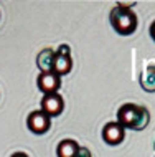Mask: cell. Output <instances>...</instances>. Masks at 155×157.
Here are the masks:
<instances>
[{
	"label": "cell",
	"mask_w": 155,
	"mask_h": 157,
	"mask_svg": "<svg viewBox=\"0 0 155 157\" xmlns=\"http://www.w3.org/2000/svg\"><path fill=\"white\" fill-rule=\"evenodd\" d=\"M117 122L124 129H134V131H142L149 126L150 122V114L149 109L144 106H137L132 103L122 104L117 111Z\"/></svg>",
	"instance_id": "obj_1"
},
{
	"label": "cell",
	"mask_w": 155,
	"mask_h": 157,
	"mask_svg": "<svg viewBox=\"0 0 155 157\" xmlns=\"http://www.w3.org/2000/svg\"><path fill=\"white\" fill-rule=\"evenodd\" d=\"M109 22L119 35H132L137 28V15L131 8L120 7L117 3L109 13Z\"/></svg>",
	"instance_id": "obj_2"
},
{
	"label": "cell",
	"mask_w": 155,
	"mask_h": 157,
	"mask_svg": "<svg viewBox=\"0 0 155 157\" xmlns=\"http://www.w3.org/2000/svg\"><path fill=\"white\" fill-rule=\"evenodd\" d=\"M73 68V60H71V52L68 45H61L58 50H54V58H53V73L61 76L68 75Z\"/></svg>",
	"instance_id": "obj_3"
},
{
	"label": "cell",
	"mask_w": 155,
	"mask_h": 157,
	"mask_svg": "<svg viewBox=\"0 0 155 157\" xmlns=\"http://www.w3.org/2000/svg\"><path fill=\"white\" fill-rule=\"evenodd\" d=\"M27 126L33 134H45L51 126V117L46 113H43L41 109L31 111L27 117Z\"/></svg>",
	"instance_id": "obj_4"
},
{
	"label": "cell",
	"mask_w": 155,
	"mask_h": 157,
	"mask_svg": "<svg viewBox=\"0 0 155 157\" xmlns=\"http://www.w3.org/2000/svg\"><path fill=\"white\" fill-rule=\"evenodd\" d=\"M65 109V103H63V96L58 93H51V94H43L41 98V111L46 113L50 117L60 116Z\"/></svg>",
	"instance_id": "obj_5"
},
{
	"label": "cell",
	"mask_w": 155,
	"mask_h": 157,
	"mask_svg": "<svg viewBox=\"0 0 155 157\" xmlns=\"http://www.w3.org/2000/svg\"><path fill=\"white\" fill-rule=\"evenodd\" d=\"M125 137V129L117 121L107 122L102 129V139L109 146H119Z\"/></svg>",
	"instance_id": "obj_6"
},
{
	"label": "cell",
	"mask_w": 155,
	"mask_h": 157,
	"mask_svg": "<svg viewBox=\"0 0 155 157\" xmlns=\"http://www.w3.org/2000/svg\"><path fill=\"white\" fill-rule=\"evenodd\" d=\"M61 86V78L54 75L53 71L50 73H40L38 76V90L43 94H51V93H58Z\"/></svg>",
	"instance_id": "obj_7"
},
{
	"label": "cell",
	"mask_w": 155,
	"mask_h": 157,
	"mask_svg": "<svg viewBox=\"0 0 155 157\" xmlns=\"http://www.w3.org/2000/svg\"><path fill=\"white\" fill-rule=\"evenodd\" d=\"M53 58H54V50L45 48L41 50L36 56V66H38L40 73H50L53 71Z\"/></svg>",
	"instance_id": "obj_8"
},
{
	"label": "cell",
	"mask_w": 155,
	"mask_h": 157,
	"mask_svg": "<svg viewBox=\"0 0 155 157\" xmlns=\"http://www.w3.org/2000/svg\"><path fill=\"white\" fill-rule=\"evenodd\" d=\"M79 151V146L73 139H63L56 147V155L58 157H76Z\"/></svg>",
	"instance_id": "obj_9"
},
{
	"label": "cell",
	"mask_w": 155,
	"mask_h": 157,
	"mask_svg": "<svg viewBox=\"0 0 155 157\" xmlns=\"http://www.w3.org/2000/svg\"><path fill=\"white\" fill-rule=\"evenodd\" d=\"M140 86L144 88L147 93L155 91V65H150L145 68V71L140 76Z\"/></svg>",
	"instance_id": "obj_10"
},
{
	"label": "cell",
	"mask_w": 155,
	"mask_h": 157,
	"mask_svg": "<svg viewBox=\"0 0 155 157\" xmlns=\"http://www.w3.org/2000/svg\"><path fill=\"white\" fill-rule=\"evenodd\" d=\"M76 157H91V151L87 147H79Z\"/></svg>",
	"instance_id": "obj_11"
},
{
	"label": "cell",
	"mask_w": 155,
	"mask_h": 157,
	"mask_svg": "<svg viewBox=\"0 0 155 157\" xmlns=\"http://www.w3.org/2000/svg\"><path fill=\"white\" fill-rule=\"evenodd\" d=\"M149 32H150V36H152V40L155 41V20H153V22H152V25H150Z\"/></svg>",
	"instance_id": "obj_12"
},
{
	"label": "cell",
	"mask_w": 155,
	"mask_h": 157,
	"mask_svg": "<svg viewBox=\"0 0 155 157\" xmlns=\"http://www.w3.org/2000/svg\"><path fill=\"white\" fill-rule=\"evenodd\" d=\"M10 157H28L25 152H15V154H12Z\"/></svg>",
	"instance_id": "obj_13"
},
{
	"label": "cell",
	"mask_w": 155,
	"mask_h": 157,
	"mask_svg": "<svg viewBox=\"0 0 155 157\" xmlns=\"http://www.w3.org/2000/svg\"><path fill=\"white\" fill-rule=\"evenodd\" d=\"M153 147H155V146H153Z\"/></svg>",
	"instance_id": "obj_14"
}]
</instances>
